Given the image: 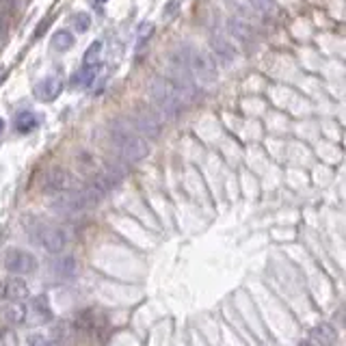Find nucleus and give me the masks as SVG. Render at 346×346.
I'll return each mask as SVG.
<instances>
[{
    "instance_id": "f257e3e1",
    "label": "nucleus",
    "mask_w": 346,
    "mask_h": 346,
    "mask_svg": "<svg viewBox=\"0 0 346 346\" xmlns=\"http://www.w3.org/2000/svg\"><path fill=\"white\" fill-rule=\"evenodd\" d=\"M171 65L184 69L195 82L210 85L216 80V65L214 59L204 50H197L193 46H182L171 54Z\"/></svg>"
},
{
    "instance_id": "f03ea898",
    "label": "nucleus",
    "mask_w": 346,
    "mask_h": 346,
    "mask_svg": "<svg viewBox=\"0 0 346 346\" xmlns=\"http://www.w3.org/2000/svg\"><path fill=\"white\" fill-rule=\"evenodd\" d=\"M150 96L154 102V108L158 111L162 117H177L184 106L188 104L186 96L180 91L171 78H156L150 85Z\"/></svg>"
},
{
    "instance_id": "7ed1b4c3",
    "label": "nucleus",
    "mask_w": 346,
    "mask_h": 346,
    "mask_svg": "<svg viewBox=\"0 0 346 346\" xmlns=\"http://www.w3.org/2000/svg\"><path fill=\"white\" fill-rule=\"evenodd\" d=\"M111 143L121 158L128 162H139L150 154V145L145 143V139L125 123H115L111 128Z\"/></svg>"
},
{
    "instance_id": "20e7f679",
    "label": "nucleus",
    "mask_w": 346,
    "mask_h": 346,
    "mask_svg": "<svg viewBox=\"0 0 346 346\" xmlns=\"http://www.w3.org/2000/svg\"><path fill=\"white\" fill-rule=\"evenodd\" d=\"M100 199L102 197L89 186L85 191H65V193L57 195V199H52L50 208L61 214H74V212H82V210H87V208L96 206Z\"/></svg>"
},
{
    "instance_id": "39448f33",
    "label": "nucleus",
    "mask_w": 346,
    "mask_h": 346,
    "mask_svg": "<svg viewBox=\"0 0 346 346\" xmlns=\"http://www.w3.org/2000/svg\"><path fill=\"white\" fill-rule=\"evenodd\" d=\"M30 234H33V240H37V243L46 251H50V253H61L67 245V232L57 225L35 223V227L30 229Z\"/></svg>"
},
{
    "instance_id": "423d86ee",
    "label": "nucleus",
    "mask_w": 346,
    "mask_h": 346,
    "mask_svg": "<svg viewBox=\"0 0 346 346\" xmlns=\"http://www.w3.org/2000/svg\"><path fill=\"white\" fill-rule=\"evenodd\" d=\"M3 264L9 272H13V275H28V272H33L37 268V260L33 253H28L24 249H9L5 253V260Z\"/></svg>"
},
{
    "instance_id": "0eeeda50",
    "label": "nucleus",
    "mask_w": 346,
    "mask_h": 346,
    "mask_svg": "<svg viewBox=\"0 0 346 346\" xmlns=\"http://www.w3.org/2000/svg\"><path fill=\"white\" fill-rule=\"evenodd\" d=\"M74 184V175H71L67 169H61V167H54L46 173V180H44V191L46 193H65L71 188Z\"/></svg>"
},
{
    "instance_id": "6e6552de",
    "label": "nucleus",
    "mask_w": 346,
    "mask_h": 346,
    "mask_svg": "<svg viewBox=\"0 0 346 346\" xmlns=\"http://www.w3.org/2000/svg\"><path fill=\"white\" fill-rule=\"evenodd\" d=\"M134 130L139 134L158 136L160 134V115L158 111H139L134 115Z\"/></svg>"
},
{
    "instance_id": "1a4fd4ad",
    "label": "nucleus",
    "mask_w": 346,
    "mask_h": 346,
    "mask_svg": "<svg viewBox=\"0 0 346 346\" xmlns=\"http://www.w3.org/2000/svg\"><path fill=\"white\" fill-rule=\"evenodd\" d=\"M28 297V286L22 277H9L0 284V299L11 301V303H20Z\"/></svg>"
},
{
    "instance_id": "9d476101",
    "label": "nucleus",
    "mask_w": 346,
    "mask_h": 346,
    "mask_svg": "<svg viewBox=\"0 0 346 346\" xmlns=\"http://www.w3.org/2000/svg\"><path fill=\"white\" fill-rule=\"evenodd\" d=\"M61 91H63V82L57 76H48V78L39 80L37 85H35V96L39 100H44V102H50V100L59 98Z\"/></svg>"
},
{
    "instance_id": "9b49d317",
    "label": "nucleus",
    "mask_w": 346,
    "mask_h": 346,
    "mask_svg": "<svg viewBox=\"0 0 346 346\" xmlns=\"http://www.w3.org/2000/svg\"><path fill=\"white\" fill-rule=\"evenodd\" d=\"M309 335H312V340H316L322 346H333L338 342V331H335L333 324H329V322H320L316 327H312Z\"/></svg>"
},
{
    "instance_id": "f8f14e48",
    "label": "nucleus",
    "mask_w": 346,
    "mask_h": 346,
    "mask_svg": "<svg viewBox=\"0 0 346 346\" xmlns=\"http://www.w3.org/2000/svg\"><path fill=\"white\" fill-rule=\"evenodd\" d=\"M212 52L214 54L221 59L223 63H232L234 61V57H236V50H234V46L229 44V41L225 39V37H221V35H212Z\"/></svg>"
},
{
    "instance_id": "ddd939ff",
    "label": "nucleus",
    "mask_w": 346,
    "mask_h": 346,
    "mask_svg": "<svg viewBox=\"0 0 346 346\" xmlns=\"http://www.w3.org/2000/svg\"><path fill=\"white\" fill-rule=\"evenodd\" d=\"M30 312H33L37 324H44V322L52 320V309L48 305V299L46 297H35L33 303H30Z\"/></svg>"
},
{
    "instance_id": "4468645a",
    "label": "nucleus",
    "mask_w": 346,
    "mask_h": 346,
    "mask_svg": "<svg viewBox=\"0 0 346 346\" xmlns=\"http://www.w3.org/2000/svg\"><path fill=\"white\" fill-rule=\"evenodd\" d=\"M37 115L35 113H30V111H24V113H17L15 115V121H13V125H15V130L17 132H22V134H26V132H30V130H35L37 128Z\"/></svg>"
},
{
    "instance_id": "2eb2a0df",
    "label": "nucleus",
    "mask_w": 346,
    "mask_h": 346,
    "mask_svg": "<svg viewBox=\"0 0 346 346\" xmlns=\"http://www.w3.org/2000/svg\"><path fill=\"white\" fill-rule=\"evenodd\" d=\"M5 316H7V320L11 322V324H24L26 318H28V307L24 305L22 301H20V303H11V305L5 309Z\"/></svg>"
},
{
    "instance_id": "dca6fc26",
    "label": "nucleus",
    "mask_w": 346,
    "mask_h": 346,
    "mask_svg": "<svg viewBox=\"0 0 346 346\" xmlns=\"http://www.w3.org/2000/svg\"><path fill=\"white\" fill-rule=\"evenodd\" d=\"M74 44H76V39L69 30H57V33L52 35V48L57 52H67L69 48H74Z\"/></svg>"
},
{
    "instance_id": "f3484780",
    "label": "nucleus",
    "mask_w": 346,
    "mask_h": 346,
    "mask_svg": "<svg viewBox=\"0 0 346 346\" xmlns=\"http://www.w3.org/2000/svg\"><path fill=\"white\" fill-rule=\"evenodd\" d=\"M100 57H102V41H93L87 48L85 57H82V67H100Z\"/></svg>"
},
{
    "instance_id": "a211bd4d",
    "label": "nucleus",
    "mask_w": 346,
    "mask_h": 346,
    "mask_svg": "<svg viewBox=\"0 0 346 346\" xmlns=\"http://www.w3.org/2000/svg\"><path fill=\"white\" fill-rule=\"evenodd\" d=\"M229 33H232L236 39L240 41H249L251 37H253V30H251V26L247 22H243V20H229Z\"/></svg>"
},
{
    "instance_id": "6ab92c4d",
    "label": "nucleus",
    "mask_w": 346,
    "mask_h": 346,
    "mask_svg": "<svg viewBox=\"0 0 346 346\" xmlns=\"http://www.w3.org/2000/svg\"><path fill=\"white\" fill-rule=\"evenodd\" d=\"M57 272L61 277H74L76 275V260L74 258H63L57 264Z\"/></svg>"
},
{
    "instance_id": "aec40b11",
    "label": "nucleus",
    "mask_w": 346,
    "mask_h": 346,
    "mask_svg": "<svg viewBox=\"0 0 346 346\" xmlns=\"http://www.w3.org/2000/svg\"><path fill=\"white\" fill-rule=\"evenodd\" d=\"M152 33H154V24H152V22L141 24V26H139V33H136V48L141 50L145 44H148L150 37H152Z\"/></svg>"
},
{
    "instance_id": "412c9836",
    "label": "nucleus",
    "mask_w": 346,
    "mask_h": 346,
    "mask_svg": "<svg viewBox=\"0 0 346 346\" xmlns=\"http://www.w3.org/2000/svg\"><path fill=\"white\" fill-rule=\"evenodd\" d=\"M251 5H253L256 11H260L262 15H270L275 11V0H251Z\"/></svg>"
},
{
    "instance_id": "4be33fe9",
    "label": "nucleus",
    "mask_w": 346,
    "mask_h": 346,
    "mask_svg": "<svg viewBox=\"0 0 346 346\" xmlns=\"http://www.w3.org/2000/svg\"><path fill=\"white\" fill-rule=\"evenodd\" d=\"M91 26V17L87 13H76L74 15V28L78 30V33H87Z\"/></svg>"
},
{
    "instance_id": "5701e85b",
    "label": "nucleus",
    "mask_w": 346,
    "mask_h": 346,
    "mask_svg": "<svg viewBox=\"0 0 346 346\" xmlns=\"http://www.w3.org/2000/svg\"><path fill=\"white\" fill-rule=\"evenodd\" d=\"M28 344H30V346H57L54 340H48L46 335H41V333L28 335Z\"/></svg>"
},
{
    "instance_id": "b1692460",
    "label": "nucleus",
    "mask_w": 346,
    "mask_h": 346,
    "mask_svg": "<svg viewBox=\"0 0 346 346\" xmlns=\"http://www.w3.org/2000/svg\"><path fill=\"white\" fill-rule=\"evenodd\" d=\"M177 9H180V3H177V0H171V3L165 7V17H167V20H171V15L177 13Z\"/></svg>"
},
{
    "instance_id": "393cba45",
    "label": "nucleus",
    "mask_w": 346,
    "mask_h": 346,
    "mask_svg": "<svg viewBox=\"0 0 346 346\" xmlns=\"http://www.w3.org/2000/svg\"><path fill=\"white\" fill-rule=\"evenodd\" d=\"M5 78H7V69H5V67H0V82H3Z\"/></svg>"
},
{
    "instance_id": "a878e982",
    "label": "nucleus",
    "mask_w": 346,
    "mask_h": 346,
    "mask_svg": "<svg viewBox=\"0 0 346 346\" xmlns=\"http://www.w3.org/2000/svg\"><path fill=\"white\" fill-rule=\"evenodd\" d=\"M299 346H314V344H312V342H301Z\"/></svg>"
},
{
    "instance_id": "bb28decb",
    "label": "nucleus",
    "mask_w": 346,
    "mask_h": 346,
    "mask_svg": "<svg viewBox=\"0 0 346 346\" xmlns=\"http://www.w3.org/2000/svg\"><path fill=\"white\" fill-rule=\"evenodd\" d=\"M3 130H5V121H3V119H0V132H3Z\"/></svg>"
},
{
    "instance_id": "cd10ccee",
    "label": "nucleus",
    "mask_w": 346,
    "mask_h": 346,
    "mask_svg": "<svg viewBox=\"0 0 346 346\" xmlns=\"http://www.w3.org/2000/svg\"><path fill=\"white\" fill-rule=\"evenodd\" d=\"M96 3H98V5H104V3H106V0H96Z\"/></svg>"
}]
</instances>
